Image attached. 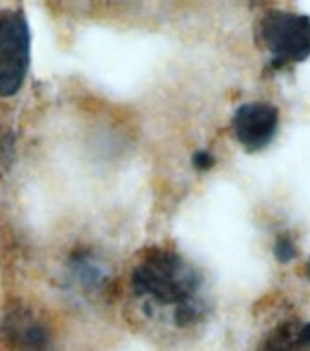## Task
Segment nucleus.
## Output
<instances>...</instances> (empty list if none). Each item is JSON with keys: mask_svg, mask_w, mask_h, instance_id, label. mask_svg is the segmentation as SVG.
Returning a JSON list of instances; mask_svg holds the SVG:
<instances>
[{"mask_svg": "<svg viewBox=\"0 0 310 351\" xmlns=\"http://www.w3.org/2000/svg\"><path fill=\"white\" fill-rule=\"evenodd\" d=\"M131 289L155 309H168L179 326L197 322L205 313L201 276L177 252L155 247L141 256L131 271Z\"/></svg>", "mask_w": 310, "mask_h": 351, "instance_id": "obj_1", "label": "nucleus"}, {"mask_svg": "<svg viewBox=\"0 0 310 351\" xmlns=\"http://www.w3.org/2000/svg\"><path fill=\"white\" fill-rule=\"evenodd\" d=\"M259 37L278 66L294 64L310 57V16L272 10L259 22Z\"/></svg>", "mask_w": 310, "mask_h": 351, "instance_id": "obj_2", "label": "nucleus"}, {"mask_svg": "<svg viewBox=\"0 0 310 351\" xmlns=\"http://www.w3.org/2000/svg\"><path fill=\"white\" fill-rule=\"evenodd\" d=\"M29 27L16 10L0 13V97L21 92L29 68Z\"/></svg>", "mask_w": 310, "mask_h": 351, "instance_id": "obj_3", "label": "nucleus"}, {"mask_svg": "<svg viewBox=\"0 0 310 351\" xmlns=\"http://www.w3.org/2000/svg\"><path fill=\"white\" fill-rule=\"evenodd\" d=\"M0 335L11 351H55L48 326L26 306H15L5 313Z\"/></svg>", "mask_w": 310, "mask_h": 351, "instance_id": "obj_4", "label": "nucleus"}, {"mask_svg": "<svg viewBox=\"0 0 310 351\" xmlns=\"http://www.w3.org/2000/svg\"><path fill=\"white\" fill-rule=\"evenodd\" d=\"M279 125L278 108L270 103L254 101L235 110L232 128L235 139L250 152L261 150L276 137Z\"/></svg>", "mask_w": 310, "mask_h": 351, "instance_id": "obj_5", "label": "nucleus"}, {"mask_svg": "<svg viewBox=\"0 0 310 351\" xmlns=\"http://www.w3.org/2000/svg\"><path fill=\"white\" fill-rule=\"evenodd\" d=\"M259 351H310V320H285L265 337Z\"/></svg>", "mask_w": 310, "mask_h": 351, "instance_id": "obj_6", "label": "nucleus"}, {"mask_svg": "<svg viewBox=\"0 0 310 351\" xmlns=\"http://www.w3.org/2000/svg\"><path fill=\"white\" fill-rule=\"evenodd\" d=\"M274 251H276V256H278L281 262H290V260L296 256V247L289 238H279Z\"/></svg>", "mask_w": 310, "mask_h": 351, "instance_id": "obj_7", "label": "nucleus"}, {"mask_svg": "<svg viewBox=\"0 0 310 351\" xmlns=\"http://www.w3.org/2000/svg\"><path fill=\"white\" fill-rule=\"evenodd\" d=\"M194 165H196L197 169L205 170V169H208V167H212L214 158L208 152H199L196 158H194Z\"/></svg>", "mask_w": 310, "mask_h": 351, "instance_id": "obj_8", "label": "nucleus"}, {"mask_svg": "<svg viewBox=\"0 0 310 351\" xmlns=\"http://www.w3.org/2000/svg\"><path fill=\"white\" fill-rule=\"evenodd\" d=\"M305 274H307V278L310 280V260L307 262V267H305Z\"/></svg>", "mask_w": 310, "mask_h": 351, "instance_id": "obj_9", "label": "nucleus"}]
</instances>
